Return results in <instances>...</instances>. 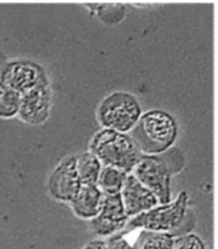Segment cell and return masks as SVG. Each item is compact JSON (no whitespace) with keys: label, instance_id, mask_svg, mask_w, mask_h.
<instances>
[{"label":"cell","instance_id":"cell-1","mask_svg":"<svg viewBox=\"0 0 218 249\" xmlns=\"http://www.w3.org/2000/svg\"><path fill=\"white\" fill-rule=\"evenodd\" d=\"M130 136L143 155H160L174 146L179 136V124L164 110H148L142 114Z\"/></svg>","mask_w":218,"mask_h":249},{"label":"cell","instance_id":"cell-2","mask_svg":"<svg viewBox=\"0 0 218 249\" xmlns=\"http://www.w3.org/2000/svg\"><path fill=\"white\" fill-rule=\"evenodd\" d=\"M89 150L99 157L103 166L117 167L126 173H132L143 157V152L129 133L106 128L95 134Z\"/></svg>","mask_w":218,"mask_h":249},{"label":"cell","instance_id":"cell-3","mask_svg":"<svg viewBox=\"0 0 218 249\" xmlns=\"http://www.w3.org/2000/svg\"><path fill=\"white\" fill-rule=\"evenodd\" d=\"M181 167L177 151L168 150L160 155H143L132 173L153 192L160 205H166L172 201L171 178Z\"/></svg>","mask_w":218,"mask_h":249},{"label":"cell","instance_id":"cell-4","mask_svg":"<svg viewBox=\"0 0 218 249\" xmlns=\"http://www.w3.org/2000/svg\"><path fill=\"white\" fill-rule=\"evenodd\" d=\"M187 207H189V196L186 192L183 191L170 203L157 205L156 207L151 208L148 211L129 218L124 230L119 234L125 235L136 229L151 230V231L174 232L184 222Z\"/></svg>","mask_w":218,"mask_h":249},{"label":"cell","instance_id":"cell-5","mask_svg":"<svg viewBox=\"0 0 218 249\" xmlns=\"http://www.w3.org/2000/svg\"><path fill=\"white\" fill-rule=\"evenodd\" d=\"M143 111L139 100L124 91L110 93L97 107V120L106 129L130 133Z\"/></svg>","mask_w":218,"mask_h":249},{"label":"cell","instance_id":"cell-6","mask_svg":"<svg viewBox=\"0 0 218 249\" xmlns=\"http://www.w3.org/2000/svg\"><path fill=\"white\" fill-rule=\"evenodd\" d=\"M129 221L126 215L121 193L105 195L101 211L95 218L89 220V228L96 235L109 238L123 231Z\"/></svg>","mask_w":218,"mask_h":249},{"label":"cell","instance_id":"cell-7","mask_svg":"<svg viewBox=\"0 0 218 249\" xmlns=\"http://www.w3.org/2000/svg\"><path fill=\"white\" fill-rule=\"evenodd\" d=\"M48 185L49 193L54 199L70 203L83 185L77 170V157H67L55 167Z\"/></svg>","mask_w":218,"mask_h":249},{"label":"cell","instance_id":"cell-8","mask_svg":"<svg viewBox=\"0 0 218 249\" xmlns=\"http://www.w3.org/2000/svg\"><path fill=\"white\" fill-rule=\"evenodd\" d=\"M121 197L125 206L126 215L129 216V218L160 205L156 195L150 188H147L133 173H128L126 175L125 183L121 189Z\"/></svg>","mask_w":218,"mask_h":249},{"label":"cell","instance_id":"cell-9","mask_svg":"<svg viewBox=\"0 0 218 249\" xmlns=\"http://www.w3.org/2000/svg\"><path fill=\"white\" fill-rule=\"evenodd\" d=\"M50 111V93L42 79L34 89L22 93L19 118L30 124H40L46 120Z\"/></svg>","mask_w":218,"mask_h":249},{"label":"cell","instance_id":"cell-10","mask_svg":"<svg viewBox=\"0 0 218 249\" xmlns=\"http://www.w3.org/2000/svg\"><path fill=\"white\" fill-rule=\"evenodd\" d=\"M0 79L18 92L24 93L42 81L40 68L32 63H11L4 69Z\"/></svg>","mask_w":218,"mask_h":249},{"label":"cell","instance_id":"cell-11","mask_svg":"<svg viewBox=\"0 0 218 249\" xmlns=\"http://www.w3.org/2000/svg\"><path fill=\"white\" fill-rule=\"evenodd\" d=\"M105 199V193L97 184H83L69 205L74 215L83 220H92L99 215Z\"/></svg>","mask_w":218,"mask_h":249},{"label":"cell","instance_id":"cell-12","mask_svg":"<svg viewBox=\"0 0 218 249\" xmlns=\"http://www.w3.org/2000/svg\"><path fill=\"white\" fill-rule=\"evenodd\" d=\"M77 157V170L83 184H97L101 171L103 169L102 162L89 150L78 155Z\"/></svg>","mask_w":218,"mask_h":249},{"label":"cell","instance_id":"cell-13","mask_svg":"<svg viewBox=\"0 0 218 249\" xmlns=\"http://www.w3.org/2000/svg\"><path fill=\"white\" fill-rule=\"evenodd\" d=\"M175 235L172 232H161L143 230L139 232L134 249H174Z\"/></svg>","mask_w":218,"mask_h":249},{"label":"cell","instance_id":"cell-14","mask_svg":"<svg viewBox=\"0 0 218 249\" xmlns=\"http://www.w3.org/2000/svg\"><path fill=\"white\" fill-rule=\"evenodd\" d=\"M126 175H128L126 171L120 170L117 167L103 166L97 185L101 188V191L105 195H117L121 193Z\"/></svg>","mask_w":218,"mask_h":249},{"label":"cell","instance_id":"cell-15","mask_svg":"<svg viewBox=\"0 0 218 249\" xmlns=\"http://www.w3.org/2000/svg\"><path fill=\"white\" fill-rule=\"evenodd\" d=\"M22 93L9 87L0 79V118H13L21 107Z\"/></svg>","mask_w":218,"mask_h":249},{"label":"cell","instance_id":"cell-16","mask_svg":"<svg viewBox=\"0 0 218 249\" xmlns=\"http://www.w3.org/2000/svg\"><path fill=\"white\" fill-rule=\"evenodd\" d=\"M174 249H207L204 242L197 234H186L175 240Z\"/></svg>","mask_w":218,"mask_h":249},{"label":"cell","instance_id":"cell-17","mask_svg":"<svg viewBox=\"0 0 218 249\" xmlns=\"http://www.w3.org/2000/svg\"><path fill=\"white\" fill-rule=\"evenodd\" d=\"M106 249H134V247L121 234H115L106 239Z\"/></svg>","mask_w":218,"mask_h":249},{"label":"cell","instance_id":"cell-18","mask_svg":"<svg viewBox=\"0 0 218 249\" xmlns=\"http://www.w3.org/2000/svg\"><path fill=\"white\" fill-rule=\"evenodd\" d=\"M82 249H106V242L102 239H96V240L87 243Z\"/></svg>","mask_w":218,"mask_h":249}]
</instances>
